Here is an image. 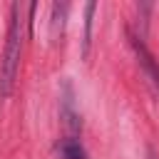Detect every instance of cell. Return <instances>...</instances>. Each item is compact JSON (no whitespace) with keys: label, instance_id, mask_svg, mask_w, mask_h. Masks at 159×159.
<instances>
[{"label":"cell","instance_id":"obj_1","mask_svg":"<svg viewBox=\"0 0 159 159\" xmlns=\"http://www.w3.org/2000/svg\"><path fill=\"white\" fill-rule=\"evenodd\" d=\"M20 5L12 2L10 7V27H7V40H5V52L0 62V94L10 97L20 67V52H22V22H20Z\"/></svg>","mask_w":159,"mask_h":159},{"label":"cell","instance_id":"obj_2","mask_svg":"<svg viewBox=\"0 0 159 159\" xmlns=\"http://www.w3.org/2000/svg\"><path fill=\"white\" fill-rule=\"evenodd\" d=\"M129 42H132V50H134V55H137V60H139V67L144 70V75L149 77V82L159 89V62H157V60H154V55L147 50V45L142 42V37L132 35V37H129Z\"/></svg>","mask_w":159,"mask_h":159},{"label":"cell","instance_id":"obj_3","mask_svg":"<svg viewBox=\"0 0 159 159\" xmlns=\"http://www.w3.org/2000/svg\"><path fill=\"white\" fill-rule=\"evenodd\" d=\"M60 154H62V159H87V152L82 149V144L77 139H65L60 144Z\"/></svg>","mask_w":159,"mask_h":159}]
</instances>
